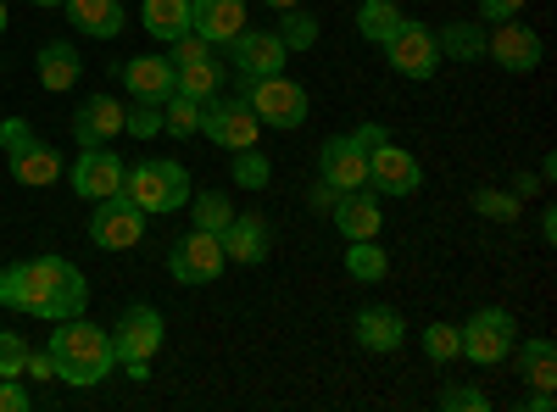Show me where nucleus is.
<instances>
[{
	"mask_svg": "<svg viewBox=\"0 0 557 412\" xmlns=\"http://www.w3.org/2000/svg\"><path fill=\"white\" fill-rule=\"evenodd\" d=\"M246 28V0H190V34H201L212 51Z\"/></svg>",
	"mask_w": 557,
	"mask_h": 412,
	"instance_id": "obj_20",
	"label": "nucleus"
},
{
	"mask_svg": "<svg viewBox=\"0 0 557 412\" xmlns=\"http://www.w3.org/2000/svg\"><path fill=\"white\" fill-rule=\"evenodd\" d=\"M218 240H223V257H228V262L257 267V262H268V251H273V228H268V217H257V212H235Z\"/></svg>",
	"mask_w": 557,
	"mask_h": 412,
	"instance_id": "obj_18",
	"label": "nucleus"
},
{
	"mask_svg": "<svg viewBox=\"0 0 557 412\" xmlns=\"http://www.w3.org/2000/svg\"><path fill=\"white\" fill-rule=\"evenodd\" d=\"M312 207H318V212H330V207H335V190L323 185V178H318V185H312Z\"/></svg>",
	"mask_w": 557,
	"mask_h": 412,
	"instance_id": "obj_43",
	"label": "nucleus"
},
{
	"mask_svg": "<svg viewBox=\"0 0 557 412\" xmlns=\"http://www.w3.org/2000/svg\"><path fill=\"white\" fill-rule=\"evenodd\" d=\"M23 374H34V379H57V369H51V357H45V351H39V357L28 351V362H23Z\"/></svg>",
	"mask_w": 557,
	"mask_h": 412,
	"instance_id": "obj_42",
	"label": "nucleus"
},
{
	"mask_svg": "<svg viewBox=\"0 0 557 412\" xmlns=\"http://www.w3.org/2000/svg\"><path fill=\"white\" fill-rule=\"evenodd\" d=\"M552 407H557V396H552V390H535V396L524 401V412H552Z\"/></svg>",
	"mask_w": 557,
	"mask_h": 412,
	"instance_id": "obj_44",
	"label": "nucleus"
},
{
	"mask_svg": "<svg viewBox=\"0 0 557 412\" xmlns=\"http://www.w3.org/2000/svg\"><path fill=\"white\" fill-rule=\"evenodd\" d=\"M223 240L207 235V228H190L173 251H168V273L178 285H218V273H223Z\"/></svg>",
	"mask_w": 557,
	"mask_h": 412,
	"instance_id": "obj_12",
	"label": "nucleus"
},
{
	"mask_svg": "<svg viewBox=\"0 0 557 412\" xmlns=\"http://www.w3.org/2000/svg\"><path fill=\"white\" fill-rule=\"evenodd\" d=\"M39 62V84L45 89H51V96H62V89H73L78 84V73H84V62H78V51H73V45H45V51L34 57Z\"/></svg>",
	"mask_w": 557,
	"mask_h": 412,
	"instance_id": "obj_25",
	"label": "nucleus"
},
{
	"mask_svg": "<svg viewBox=\"0 0 557 412\" xmlns=\"http://www.w3.org/2000/svg\"><path fill=\"white\" fill-rule=\"evenodd\" d=\"M519 196L513 190H474V212L491 217V223H519Z\"/></svg>",
	"mask_w": 557,
	"mask_h": 412,
	"instance_id": "obj_37",
	"label": "nucleus"
},
{
	"mask_svg": "<svg viewBox=\"0 0 557 412\" xmlns=\"http://www.w3.org/2000/svg\"><path fill=\"white\" fill-rule=\"evenodd\" d=\"M23 362H28V346H23V335L0 329V379H23Z\"/></svg>",
	"mask_w": 557,
	"mask_h": 412,
	"instance_id": "obj_38",
	"label": "nucleus"
},
{
	"mask_svg": "<svg viewBox=\"0 0 557 412\" xmlns=\"http://www.w3.org/2000/svg\"><path fill=\"white\" fill-rule=\"evenodd\" d=\"M117 134H123V101H112V96H89L73 112V140L78 146H112Z\"/></svg>",
	"mask_w": 557,
	"mask_h": 412,
	"instance_id": "obj_21",
	"label": "nucleus"
},
{
	"mask_svg": "<svg viewBox=\"0 0 557 412\" xmlns=\"http://www.w3.org/2000/svg\"><path fill=\"white\" fill-rule=\"evenodd\" d=\"M268 178H273V162H268L257 146L235 151V185H240V190H268Z\"/></svg>",
	"mask_w": 557,
	"mask_h": 412,
	"instance_id": "obj_36",
	"label": "nucleus"
},
{
	"mask_svg": "<svg viewBox=\"0 0 557 412\" xmlns=\"http://www.w3.org/2000/svg\"><path fill=\"white\" fill-rule=\"evenodd\" d=\"M541 190V178L535 173H519V185H513V196H535Z\"/></svg>",
	"mask_w": 557,
	"mask_h": 412,
	"instance_id": "obj_46",
	"label": "nucleus"
},
{
	"mask_svg": "<svg viewBox=\"0 0 557 412\" xmlns=\"http://www.w3.org/2000/svg\"><path fill=\"white\" fill-rule=\"evenodd\" d=\"M123 196L146 212V217H168L178 207H190V173L184 162H168V157H146L123 173Z\"/></svg>",
	"mask_w": 557,
	"mask_h": 412,
	"instance_id": "obj_3",
	"label": "nucleus"
},
{
	"mask_svg": "<svg viewBox=\"0 0 557 412\" xmlns=\"http://www.w3.org/2000/svg\"><path fill=\"white\" fill-rule=\"evenodd\" d=\"M257 117H251V107L246 101H201V134L212 146H223V151H246V146H257Z\"/></svg>",
	"mask_w": 557,
	"mask_h": 412,
	"instance_id": "obj_15",
	"label": "nucleus"
},
{
	"mask_svg": "<svg viewBox=\"0 0 557 412\" xmlns=\"http://www.w3.org/2000/svg\"><path fill=\"white\" fill-rule=\"evenodd\" d=\"M0 34H7V7H0Z\"/></svg>",
	"mask_w": 557,
	"mask_h": 412,
	"instance_id": "obj_49",
	"label": "nucleus"
},
{
	"mask_svg": "<svg viewBox=\"0 0 557 412\" xmlns=\"http://www.w3.org/2000/svg\"><path fill=\"white\" fill-rule=\"evenodd\" d=\"M380 51H385L391 73H401V78H435V67L446 62L441 45H435V28L412 23V17H401V28L380 45Z\"/></svg>",
	"mask_w": 557,
	"mask_h": 412,
	"instance_id": "obj_9",
	"label": "nucleus"
},
{
	"mask_svg": "<svg viewBox=\"0 0 557 412\" xmlns=\"http://www.w3.org/2000/svg\"><path fill=\"white\" fill-rule=\"evenodd\" d=\"M441 407H446V412H485V407H491V396H485V390H474V385H451V390L441 396Z\"/></svg>",
	"mask_w": 557,
	"mask_h": 412,
	"instance_id": "obj_39",
	"label": "nucleus"
},
{
	"mask_svg": "<svg viewBox=\"0 0 557 412\" xmlns=\"http://www.w3.org/2000/svg\"><path fill=\"white\" fill-rule=\"evenodd\" d=\"M401 340H407V324H401L396 307H380L374 301V307L357 312V346L362 351H380L385 357V351H401Z\"/></svg>",
	"mask_w": 557,
	"mask_h": 412,
	"instance_id": "obj_22",
	"label": "nucleus"
},
{
	"mask_svg": "<svg viewBox=\"0 0 557 412\" xmlns=\"http://www.w3.org/2000/svg\"><path fill=\"white\" fill-rule=\"evenodd\" d=\"M346 273H351V279H362V285H380L385 273H391L385 246L380 240H346Z\"/></svg>",
	"mask_w": 557,
	"mask_h": 412,
	"instance_id": "obj_29",
	"label": "nucleus"
},
{
	"mask_svg": "<svg viewBox=\"0 0 557 412\" xmlns=\"http://www.w3.org/2000/svg\"><path fill=\"white\" fill-rule=\"evenodd\" d=\"M28 407H34V396L17 379H0V412H28Z\"/></svg>",
	"mask_w": 557,
	"mask_h": 412,
	"instance_id": "obj_40",
	"label": "nucleus"
},
{
	"mask_svg": "<svg viewBox=\"0 0 557 412\" xmlns=\"http://www.w3.org/2000/svg\"><path fill=\"white\" fill-rule=\"evenodd\" d=\"M278 39H285V51H312V45H318V17L290 7L285 23H278Z\"/></svg>",
	"mask_w": 557,
	"mask_h": 412,
	"instance_id": "obj_34",
	"label": "nucleus"
},
{
	"mask_svg": "<svg viewBox=\"0 0 557 412\" xmlns=\"http://www.w3.org/2000/svg\"><path fill=\"white\" fill-rule=\"evenodd\" d=\"M123 162L107 151V146H78V162H73V196L84 201H107L123 190Z\"/></svg>",
	"mask_w": 557,
	"mask_h": 412,
	"instance_id": "obj_16",
	"label": "nucleus"
},
{
	"mask_svg": "<svg viewBox=\"0 0 557 412\" xmlns=\"http://www.w3.org/2000/svg\"><path fill=\"white\" fill-rule=\"evenodd\" d=\"M418 346H424V357L430 362H457L462 357V329L457 324H446V317H435V324L418 335Z\"/></svg>",
	"mask_w": 557,
	"mask_h": 412,
	"instance_id": "obj_33",
	"label": "nucleus"
},
{
	"mask_svg": "<svg viewBox=\"0 0 557 412\" xmlns=\"http://www.w3.org/2000/svg\"><path fill=\"white\" fill-rule=\"evenodd\" d=\"M45 357H51L57 379H67V385H78V390L101 385V379L117 369V346H112V329L89 324V317H62V329L51 335Z\"/></svg>",
	"mask_w": 557,
	"mask_h": 412,
	"instance_id": "obj_2",
	"label": "nucleus"
},
{
	"mask_svg": "<svg viewBox=\"0 0 557 412\" xmlns=\"http://www.w3.org/2000/svg\"><path fill=\"white\" fill-rule=\"evenodd\" d=\"M112 73L123 78V89L134 101H168L173 96V62L168 57H128V62H112Z\"/></svg>",
	"mask_w": 557,
	"mask_h": 412,
	"instance_id": "obj_19",
	"label": "nucleus"
},
{
	"mask_svg": "<svg viewBox=\"0 0 557 412\" xmlns=\"http://www.w3.org/2000/svg\"><path fill=\"white\" fill-rule=\"evenodd\" d=\"M173 89H178V96H190V101H212L218 89H223V62H218V51L201 57V62L173 67Z\"/></svg>",
	"mask_w": 557,
	"mask_h": 412,
	"instance_id": "obj_26",
	"label": "nucleus"
},
{
	"mask_svg": "<svg viewBox=\"0 0 557 412\" xmlns=\"http://www.w3.org/2000/svg\"><path fill=\"white\" fill-rule=\"evenodd\" d=\"M330 217H335V228H341V240H380L385 207H380V196H374V190L362 185V190H346V196H335Z\"/></svg>",
	"mask_w": 557,
	"mask_h": 412,
	"instance_id": "obj_17",
	"label": "nucleus"
},
{
	"mask_svg": "<svg viewBox=\"0 0 557 412\" xmlns=\"http://www.w3.org/2000/svg\"><path fill=\"white\" fill-rule=\"evenodd\" d=\"M524 12V0H480V17L502 23V17H519Z\"/></svg>",
	"mask_w": 557,
	"mask_h": 412,
	"instance_id": "obj_41",
	"label": "nucleus"
},
{
	"mask_svg": "<svg viewBox=\"0 0 557 412\" xmlns=\"http://www.w3.org/2000/svg\"><path fill=\"white\" fill-rule=\"evenodd\" d=\"M190 212H196V228H207V235H223L228 228V217H235V201L228 196H218V190H190Z\"/></svg>",
	"mask_w": 557,
	"mask_h": 412,
	"instance_id": "obj_32",
	"label": "nucleus"
},
{
	"mask_svg": "<svg viewBox=\"0 0 557 412\" xmlns=\"http://www.w3.org/2000/svg\"><path fill=\"white\" fill-rule=\"evenodd\" d=\"M396 28H401V7H396V0H362V7H357V34L368 45H385Z\"/></svg>",
	"mask_w": 557,
	"mask_h": 412,
	"instance_id": "obj_30",
	"label": "nucleus"
},
{
	"mask_svg": "<svg viewBox=\"0 0 557 412\" xmlns=\"http://www.w3.org/2000/svg\"><path fill=\"white\" fill-rule=\"evenodd\" d=\"M262 7H273V12H290V7H301V0H262Z\"/></svg>",
	"mask_w": 557,
	"mask_h": 412,
	"instance_id": "obj_47",
	"label": "nucleus"
},
{
	"mask_svg": "<svg viewBox=\"0 0 557 412\" xmlns=\"http://www.w3.org/2000/svg\"><path fill=\"white\" fill-rule=\"evenodd\" d=\"M541 240H546V246H552V240H557V212H552V207H546V212H541Z\"/></svg>",
	"mask_w": 557,
	"mask_h": 412,
	"instance_id": "obj_45",
	"label": "nucleus"
},
{
	"mask_svg": "<svg viewBox=\"0 0 557 412\" xmlns=\"http://www.w3.org/2000/svg\"><path fill=\"white\" fill-rule=\"evenodd\" d=\"M240 101L251 107V117L262 128H301L307 123V89L285 73L268 78H240Z\"/></svg>",
	"mask_w": 557,
	"mask_h": 412,
	"instance_id": "obj_5",
	"label": "nucleus"
},
{
	"mask_svg": "<svg viewBox=\"0 0 557 412\" xmlns=\"http://www.w3.org/2000/svg\"><path fill=\"white\" fill-rule=\"evenodd\" d=\"M34 7H62V0H34Z\"/></svg>",
	"mask_w": 557,
	"mask_h": 412,
	"instance_id": "obj_48",
	"label": "nucleus"
},
{
	"mask_svg": "<svg viewBox=\"0 0 557 412\" xmlns=\"http://www.w3.org/2000/svg\"><path fill=\"white\" fill-rule=\"evenodd\" d=\"M62 12L84 39H117L123 34V0H62Z\"/></svg>",
	"mask_w": 557,
	"mask_h": 412,
	"instance_id": "obj_23",
	"label": "nucleus"
},
{
	"mask_svg": "<svg viewBox=\"0 0 557 412\" xmlns=\"http://www.w3.org/2000/svg\"><path fill=\"white\" fill-rule=\"evenodd\" d=\"M374 134H380V123H362L357 134H335V140H323V151H318V178H323L335 196L368 185V146H374Z\"/></svg>",
	"mask_w": 557,
	"mask_h": 412,
	"instance_id": "obj_6",
	"label": "nucleus"
},
{
	"mask_svg": "<svg viewBox=\"0 0 557 412\" xmlns=\"http://www.w3.org/2000/svg\"><path fill=\"white\" fill-rule=\"evenodd\" d=\"M0 307L62 324V317H84L89 307V279L67 262V257H34V262H12L0 267Z\"/></svg>",
	"mask_w": 557,
	"mask_h": 412,
	"instance_id": "obj_1",
	"label": "nucleus"
},
{
	"mask_svg": "<svg viewBox=\"0 0 557 412\" xmlns=\"http://www.w3.org/2000/svg\"><path fill=\"white\" fill-rule=\"evenodd\" d=\"M168 340V324H162V312L146 307V301H134L123 307V317L112 324V346H117V362L128 369V362H151Z\"/></svg>",
	"mask_w": 557,
	"mask_h": 412,
	"instance_id": "obj_11",
	"label": "nucleus"
},
{
	"mask_svg": "<svg viewBox=\"0 0 557 412\" xmlns=\"http://www.w3.org/2000/svg\"><path fill=\"white\" fill-rule=\"evenodd\" d=\"M513 351H519V346H513ZM519 369H524V379H530L535 390H557V346H552L546 335L524 340V351H519Z\"/></svg>",
	"mask_w": 557,
	"mask_h": 412,
	"instance_id": "obj_27",
	"label": "nucleus"
},
{
	"mask_svg": "<svg viewBox=\"0 0 557 412\" xmlns=\"http://www.w3.org/2000/svg\"><path fill=\"white\" fill-rule=\"evenodd\" d=\"M89 240H96L101 251H134L139 240H146V212L117 190V196L96 201V212H89Z\"/></svg>",
	"mask_w": 557,
	"mask_h": 412,
	"instance_id": "obj_10",
	"label": "nucleus"
},
{
	"mask_svg": "<svg viewBox=\"0 0 557 412\" xmlns=\"http://www.w3.org/2000/svg\"><path fill=\"white\" fill-rule=\"evenodd\" d=\"M228 51V67H235L240 78H268V73H285V39L268 34V28H240L235 39L223 45Z\"/></svg>",
	"mask_w": 557,
	"mask_h": 412,
	"instance_id": "obj_14",
	"label": "nucleus"
},
{
	"mask_svg": "<svg viewBox=\"0 0 557 412\" xmlns=\"http://www.w3.org/2000/svg\"><path fill=\"white\" fill-rule=\"evenodd\" d=\"M457 329H462V362H480V369L513 357V346H519V317L507 307H480V312H469V324H457Z\"/></svg>",
	"mask_w": 557,
	"mask_h": 412,
	"instance_id": "obj_7",
	"label": "nucleus"
},
{
	"mask_svg": "<svg viewBox=\"0 0 557 412\" xmlns=\"http://www.w3.org/2000/svg\"><path fill=\"white\" fill-rule=\"evenodd\" d=\"M139 23H146L151 39L173 45L178 34H190V0H146V7H139Z\"/></svg>",
	"mask_w": 557,
	"mask_h": 412,
	"instance_id": "obj_24",
	"label": "nucleus"
},
{
	"mask_svg": "<svg viewBox=\"0 0 557 412\" xmlns=\"http://www.w3.org/2000/svg\"><path fill=\"white\" fill-rule=\"evenodd\" d=\"M0 151H7L12 178H17V185H28V190H45V185H57V178H62V151L45 146L23 117L0 123Z\"/></svg>",
	"mask_w": 557,
	"mask_h": 412,
	"instance_id": "obj_4",
	"label": "nucleus"
},
{
	"mask_svg": "<svg viewBox=\"0 0 557 412\" xmlns=\"http://www.w3.org/2000/svg\"><path fill=\"white\" fill-rule=\"evenodd\" d=\"M123 134H134V140H157V134H162V101L123 107Z\"/></svg>",
	"mask_w": 557,
	"mask_h": 412,
	"instance_id": "obj_35",
	"label": "nucleus"
},
{
	"mask_svg": "<svg viewBox=\"0 0 557 412\" xmlns=\"http://www.w3.org/2000/svg\"><path fill=\"white\" fill-rule=\"evenodd\" d=\"M162 128L173 134V140H190V134H201V101H190V96H173L162 101Z\"/></svg>",
	"mask_w": 557,
	"mask_h": 412,
	"instance_id": "obj_31",
	"label": "nucleus"
},
{
	"mask_svg": "<svg viewBox=\"0 0 557 412\" xmlns=\"http://www.w3.org/2000/svg\"><path fill=\"white\" fill-rule=\"evenodd\" d=\"M418 185H424V167H418V157L401 151L391 134L380 128L374 146H368V190H374V196H412Z\"/></svg>",
	"mask_w": 557,
	"mask_h": 412,
	"instance_id": "obj_8",
	"label": "nucleus"
},
{
	"mask_svg": "<svg viewBox=\"0 0 557 412\" xmlns=\"http://www.w3.org/2000/svg\"><path fill=\"white\" fill-rule=\"evenodd\" d=\"M485 57L502 67V73H535L541 67V34L519 17H502L491 34H485Z\"/></svg>",
	"mask_w": 557,
	"mask_h": 412,
	"instance_id": "obj_13",
	"label": "nucleus"
},
{
	"mask_svg": "<svg viewBox=\"0 0 557 412\" xmlns=\"http://www.w3.org/2000/svg\"><path fill=\"white\" fill-rule=\"evenodd\" d=\"M435 45H441V57H451V62H480L485 57V28L480 23H446L435 34Z\"/></svg>",
	"mask_w": 557,
	"mask_h": 412,
	"instance_id": "obj_28",
	"label": "nucleus"
}]
</instances>
